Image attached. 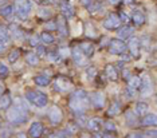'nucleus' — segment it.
Returning a JSON list of instances; mask_svg holds the SVG:
<instances>
[{
	"mask_svg": "<svg viewBox=\"0 0 157 138\" xmlns=\"http://www.w3.org/2000/svg\"><path fill=\"white\" fill-rule=\"evenodd\" d=\"M89 103H90V99H89V95L85 90H75L70 97L69 101V106L71 109V111L75 115H82L86 109L89 107Z\"/></svg>",
	"mask_w": 157,
	"mask_h": 138,
	"instance_id": "obj_1",
	"label": "nucleus"
},
{
	"mask_svg": "<svg viewBox=\"0 0 157 138\" xmlns=\"http://www.w3.org/2000/svg\"><path fill=\"white\" fill-rule=\"evenodd\" d=\"M27 110L19 105L10 106L8 113H7V119L12 123V125H22L27 121Z\"/></svg>",
	"mask_w": 157,
	"mask_h": 138,
	"instance_id": "obj_2",
	"label": "nucleus"
},
{
	"mask_svg": "<svg viewBox=\"0 0 157 138\" xmlns=\"http://www.w3.org/2000/svg\"><path fill=\"white\" fill-rule=\"evenodd\" d=\"M26 101L28 103L36 106V107H44L48 102V98H47V95L43 93H38V91L30 90L26 93Z\"/></svg>",
	"mask_w": 157,
	"mask_h": 138,
	"instance_id": "obj_3",
	"label": "nucleus"
},
{
	"mask_svg": "<svg viewBox=\"0 0 157 138\" xmlns=\"http://www.w3.org/2000/svg\"><path fill=\"white\" fill-rule=\"evenodd\" d=\"M13 9L20 20H26L33 9V4L30 0H15V8Z\"/></svg>",
	"mask_w": 157,
	"mask_h": 138,
	"instance_id": "obj_4",
	"label": "nucleus"
},
{
	"mask_svg": "<svg viewBox=\"0 0 157 138\" xmlns=\"http://www.w3.org/2000/svg\"><path fill=\"white\" fill-rule=\"evenodd\" d=\"M54 88L58 93H69L73 90V83L69 78L66 76H58L54 80Z\"/></svg>",
	"mask_w": 157,
	"mask_h": 138,
	"instance_id": "obj_5",
	"label": "nucleus"
},
{
	"mask_svg": "<svg viewBox=\"0 0 157 138\" xmlns=\"http://www.w3.org/2000/svg\"><path fill=\"white\" fill-rule=\"evenodd\" d=\"M102 26L105 27L106 30H109V31H114V30H117V28H120L121 20H120V17H118V13L110 12L109 15H108V17L103 20Z\"/></svg>",
	"mask_w": 157,
	"mask_h": 138,
	"instance_id": "obj_6",
	"label": "nucleus"
},
{
	"mask_svg": "<svg viewBox=\"0 0 157 138\" xmlns=\"http://www.w3.org/2000/svg\"><path fill=\"white\" fill-rule=\"evenodd\" d=\"M126 51V43L121 39H112L109 43V52L113 55H121Z\"/></svg>",
	"mask_w": 157,
	"mask_h": 138,
	"instance_id": "obj_7",
	"label": "nucleus"
},
{
	"mask_svg": "<svg viewBox=\"0 0 157 138\" xmlns=\"http://www.w3.org/2000/svg\"><path fill=\"white\" fill-rule=\"evenodd\" d=\"M62 118H63V111L59 106H51L48 110V119L52 125H58V123L62 122Z\"/></svg>",
	"mask_w": 157,
	"mask_h": 138,
	"instance_id": "obj_8",
	"label": "nucleus"
},
{
	"mask_svg": "<svg viewBox=\"0 0 157 138\" xmlns=\"http://www.w3.org/2000/svg\"><path fill=\"white\" fill-rule=\"evenodd\" d=\"M126 48L129 50V54L132 55V58H138V56H140V48H141L140 39L138 38H129Z\"/></svg>",
	"mask_w": 157,
	"mask_h": 138,
	"instance_id": "obj_9",
	"label": "nucleus"
},
{
	"mask_svg": "<svg viewBox=\"0 0 157 138\" xmlns=\"http://www.w3.org/2000/svg\"><path fill=\"white\" fill-rule=\"evenodd\" d=\"M90 102H91V105L94 106V109H102V107H105L106 97L103 93H101V91H95V93L91 94Z\"/></svg>",
	"mask_w": 157,
	"mask_h": 138,
	"instance_id": "obj_10",
	"label": "nucleus"
},
{
	"mask_svg": "<svg viewBox=\"0 0 157 138\" xmlns=\"http://www.w3.org/2000/svg\"><path fill=\"white\" fill-rule=\"evenodd\" d=\"M132 22H133L134 27H142L146 22V16L144 15V12H141L140 9H134L132 12V16H130Z\"/></svg>",
	"mask_w": 157,
	"mask_h": 138,
	"instance_id": "obj_11",
	"label": "nucleus"
},
{
	"mask_svg": "<svg viewBox=\"0 0 157 138\" xmlns=\"http://www.w3.org/2000/svg\"><path fill=\"white\" fill-rule=\"evenodd\" d=\"M56 30L59 31V34L62 36H67L69 35V28H67V19L65 16L60 15L56 20Z\"/></svg>",
	"mask_w": 157,
	"mask_h": 138,
	"instance_id": "obj_12",
	"label": "nucleus"
},
{
	"mask_svg": "<svg viewBox=\"0 0 157 138\" xmlns=\"http://www.w3.org/2000/svg\"><path fill=\"white\" fill-rule=\"evenodd\" d=\"M28 134L33 138H40L42 134H43V125H42L40 122H34L33 125L30 126Z\"/></svg>",
	"mask_w": 157,
	"mask_h": 138,
	"instance_id": "obj_13",
	"label": "nucleus"
},
{
	"mask_svg": "<svg viewBox=\"0 0 157 138\" xmlns=\"http://www.w3.org/2000/svg\"><path fill=\"white\" fill-rule=\"evenodd\" d=\"M105 75L109 80L112 82H116L118 79V70L114 65H106L105 66Z\"/></svg>",
	"mask_w": 157,
	"mask_h": 138,
	"instance_id": "obj_14",
	"label": "nucleus"
},
{
	"mask_svg": "<svg viewBox=\"0 0 157 138\" xmlns=\"http://www.w3.org/2000/svg\"><path fill=\"white\" fill-rule=\"evenodd\" d=\"M60 11H62V15L66 17V19H71V17H74V11L73 6L70 4L69 2H62L60 3Z\"/></svg>",
	"mask_w": 157,
	"mask_h": 138,
	"instance_id": "obj_15",
	"label": "nucleus"
},
{
	"mask_svg": "<svg viewBox=\"0 0 157 138\" xmlns=\"http://www.w3.org/2000/svg\"><path fill=\"white\" fill-rule=\"evenodd\" d=\"M71 58H73V61L77 63V65H79L82 66L85 63V55H83V52H82L79 50V47H74L73 50H71Z\"/></svg>",
	"mask_w": 157,
	"mask_h": 138,
	"instance_id": "obj_16",
	"label": "nucleus"
},
{
	"mask_svg": "<svg viewBox=\"0 0 157 138\" xmlns=\"http://www.w3.org/2000/svg\"><path fill=\"white\" fill-rule=\"evenodd\" d=\"M102 125H103L102 119H99V118H91L87 121V129L93 133H98L102 129Z\"/></svg>",
	"mask_w": 157,
	"mask_h": 138,
	"instance_id": "obj_17",
	"label": "nucleus"
},
{
	"mask_svg": "<svg viewBox=\"0 0 157 138\" xmlns=\"http://www.w3.org/2000/svg\"><path fill=\"white\" fill-rule=\"evenodd\" d=\"M79 50L83 52V55H85V56L90 58V56H93V54H94L95 47H94V44H93L91 42H82Z\"/></svg>",
	"mask_w": 157,
	"mask_h": 138,
	"instance_id": "obj_18",
	"label": "nucleus"
},
{
	"mask_svg": "<svg viewBox=\"0 0 157 138\" xmlns=\"http://www.w3.org/2000/svg\"><path fill=\"white\" fill-rule=\"evenodd\" d=\"M133 32H134V28L129 26V24H125L118 31V39H121V40H122V39H129V38H132Z\"/></svg>",
	"mask_w": 157,
	"mask_h": 138,
	"instance_id": "obj_19",
	"label": "nucleus"
},
{
	"mask_svg": "<svg viewBox=\"0 0 157 138\" xmlns=\"http://www.w3.org/2000/svg\"><path fill=\"white\" fill-rule=\"evenodd\" d=\"M148 111H149L148 103H145V102H137V103H136L134 113L137 117H144V115L148 114Z\"/></svg>",
	"mask_w": 157,
	"mask_h": 138,
	"instance_id": "obj_20",
	"label": "nucleus"
},
{
	"mask_svg": "<svg viewBox=\"0 0 157 138\" xmlns=\"http://www.w3.org/2000/svg\"><path fill=\"white\" fill-rule=\"evenodd\" d=\"M157 123V118L155 114H146L142 117L141 119V125L145 126V127H151V126H156Z\"/></svg>",
	"mask_w": 157,
	"mask_h": 138,
	"instance_id": "obj_21",
	"label": "nucleus"
},
{
	"mask_svg": "<svg viewBox=\"0 0 157 138\" xmlns=\"http://www.w3.org/2000/svg\"><path fill=\"white\" fill-rule=\"evenodd\" d=\"M125 122H126L128 126H136L138 122V117L136 115L134 111L132 110H128L126 114H125Z\"/></svg>",
	"mask_w": 157,
	"mask_h": 138,
	"instance_id": "obj_22",
	"label": "nucleus"
},
{
	"mask_svg": "<svg viewBox=\"0 0 157 138\" xmlns=\"http://www.w3.org/2000/svg\"><path fill=\"white\" fill-rule=\"evenodd\" d=\"M12 103V99H11V95L10 94H3L0 95V110H6L8 109Z\"/></svg>",
	"mask_w": 157,
	"mask_h": 138,
	"instance_id": "obj_23",
	"label": "nucleus"
},
{
	"mask_svg": "<svg viewBox=\"0 0 157 138\" xmlns=\"http://www.w3.org/2000/svg\"><path fill=\"white\" fill-rule=\"evenodd\" d=\"M128 87L133 88V90H137V88L141 87V78L137 75L129 76L128 78Z\"/></svg>",
	"mask_w": 157,
	"mask_h": 138,
	"instance_id": "obj_24",
	"label": "nucleus"
},
{
	"mask_svg": "<svg viewBox=\"0 0 157 138\" xmlns=\"http://www.w3.org/2000/svg\"><path fill=\"white\" fill-rule=\"evenodd\" d=\"M34 82H35V84H38V86H40V87H46L50 84V78L47 75L40 74V75H36L34 78Z\"/></svg>",
	"mask_w": 157,
	"mask_h": 138,
	"instance_id": "obj_25",
	"label": "nucleus"
},
{
	"mask_svg": "<svg viewBox=\"0 0 157 138\" xmlns=\"http://www.w3.org/2000/svg\"><path fill=\"white\" fill-rule=\"evenodd\" d=\"M0 15L4 17V19H11L13 16V7L10 4H6L4 7L0 8Z\"/></svg>",
	"mask_w": 157,
	"mask_h": 138,
	"instance_id": "obj_26",
	"label": "nucleus"
},
{
	"mask_svg": "<svg viewBox=\"0 0 157 138\" xmlns=\"http://www.w3.org/2000/svg\"><path fill=\"white\" fill-rule=\"evenodd\" d=\"M39 38H40V40L43 42V43H46V44H51V43H54L55 42L54 35H52L51 32H48V31H43V32L39 35Z\"/></svg>",
	"mask_w": 157,
	"mask_h": 138,
	"instance_id": "obj_27",
	"label": "nucleus"
},
{
	"mask_svg": "<svg viewBox=\"0 0 157 138\" xmlns=\"http://www.w3.org/2000/svg\"><path fill=\"white\" fill-rule=\"evenodd\" d=\"M51 15H52L51 9L47 8V7H42V8H39V11H38V16H39V19H42V20L50 19Z\"/></svg>",
	"mask_w": 157,
	"mask_h": 138,
	"instance_id": "obj_28",
	"label": "nucleus"
},
{
	"mask_svg": "<svg viewBox=\"0 0 157 138\" xmlns=\"http://www.w3.org/2000/svg\"><path fill=\"white\" fill-rule=\"evenodd\" d=\"M121 111V106L118 102H113L112 105H110V107L108 109V117H114V115H117L118 113Z\"/></svg>",
	"mask_w": 157,
	"mask_h": 138,
	"instance_id": "obj_29",
	"label": "nucleus"
},
{
	"mask_svg": "<svg viewBox=\"0 0 157 138\" xmlns=\"http://www.w3.org/2000/svg\"><path fill=\"white\" fill-rule=\"evenodd\" d=\"M26 62L30 66H38L39 65V56L34 52H30V54L26 55Z\"/></svg>",
	"mask_w": 157,
	"mask_h": 138,
	"instance_id": "obj_30",
	"label": "nucleus"
},
{
	"mask_svg": "<svg viewBox=\"0 0 157 138\" xmlns=\"http://www.w3.org/2000/svg\"><path fill=\"white\" fill-rule=\"evenodd\" d=\"M8 31H10V34H11V36H15L16 39H22V38H23V32H22V31H20L16 26H15V24L10 26Z\"/></svg>",
	"mask_w": 157,
	"mask_h": 138,
	"instance_id": "obj_31",
	"label": "nucleus"
},
{
	"mask_svg": "<svg viewBox=\"0 0 157 138\" xmlns=\"http://www.w3.org/2000/svg\"><path fill=\"white\" fill-rule=\"evenodd\" d=\"M85 35H86L87 38L97 36V31L94 30V27L91 26V23H86V27H85Z\"/></svg>",
	"mask_w": 157,
	"mask_h": 138,
	"instance_id": "obj_32",
	"label": "nucleus"
},
{
	"mask_svg": "<svg viewBox=\"0 0 157 138\" xmlns=\"http://www.w3.org/2000/svg\"><path fill=\"white\" fill-rule=\"evenodd\" d=\"M19 56H20V50L15 48V50H12L11 52H10V55H8V62H10V63H15L17 59H19Z\"/></svg>",
	"mask_w": 157,
	"mask_h": 138,
	"instance_id": "obj_33",
	"label": "nucleus"
},
{
	"mask_svg": "<svg viewBox=\"0 0 157 138\" xmlns=\"http://www.w3.org/2000/svg\"><path fill=\"white\" fill-rule=\"evenodd\" d=\"M97 73H98L97 69H95L94 66H90V67H89V69L86 70V76H87V79H89V80H93L95 76H97Z\"/></svg>",
	"mask_w": 157,
	"mask_h": 138,
	"instance_id": "obj_34",
	"label": "nucleus"
},
{
	"mask_svg": "<svg viewBox=\"0 0 157 138\" xmlns=\"http://www.w3.org/2000/svg\"><path fill=\"white\" fill-rule=\"evenodd\" d=\"M99 8H101V4H99V3H97L95 2V0H93L91 2V4L87 7V11L90 12V13H95V12H98L99 11Z\"/></svg>",
	"mask_w": 157,
	"mask_h": 138,
	"instance_id": "obj_35",
	"label": "nucleus"
},
{
	"mask_svg": "<svg viewBox=\"0 0 157 138\" xmlns=\"http://www.w3.org/2000/svg\"><path fill=\"white\" fill-rule=\"evenodd\" d=\"M102 127H105V130L108 133H116L117 132V127H116V125H114L113 122H105L102 125Z\"/></svg>",
	"mask_w": 157,
	"mask_h": 138,
	"instance_id": "obj_36",
	"label": "nucleus"
},
{
	"mask_svg": "<svg viewBox=\"0 0 157 138\" xmlns=\"http://www.w3.org/2000/svg\"><path fill=\"white\" fill-rule=\"evenodd\" d=\"M47 58H48V61L50 62H58L59 61V54H58V52H56V51H51V52H48V54H47Z\"/></svg>",
	"mask_w": 157,
	"mask_h": 138,
	"instance_id": "obj_37",
	"label": "nucleus"
},
{
	"mask_svg": "<svg viewBox=\"0 0 157 138\" xmlns=\"http://www.w3.org/2000/svg\"><path fill=\"white\" fill-rule=\"evenodd\" d=\"M10 74V70L8 67L6 65H3V63H0V78H7Z\"/></svg>",
	"mask_w": 157,
	"mask_h": 138,
	"instance_id": "obj_38",
	"label": "nucleus"
},
{
	"mask_svg": "<svg viewBox=\"0 0 157 138\" xmlns=\"http://www.w3.org/2000/svg\"><path fill=\"white\" fill-rule=\"evenodd\" d=\"M46 30L48 31V32H51V31H55L56 30V22H54V20H51V22L46 23Z\"/></svg>",
	"mask_w": 157,
	"mask_h": 138,
	"instance_id": "obj_39",
	"label": "nucleus"
},
{
	"mask_svg": "<svg viewBox=\"0 0 157 138\" xmlns=\"http://www.w3.org/2000/svg\"><path fill=\"white\" fill-rule=\"evenodd\" d=\"M118 17H120V20H121V23H128L130 20V17H129V15H128L126 12H124V11H121L120 13H118Z\"/></svg>",
	"mask_w": 157,
	"mask_h": 138,
	"instance_id": "obj_40",
	"label": "nucleus"
},
{
	"mask_svg": "<svg viewBox=\"0 0 157 138\" xmlns=\"http://www.w3.org/2000/svg\"><path fill=\"white\" fill-rule=\"evenodd\" d=\"M156 130L153 129V130H148L145 134H142V138H156Z\"/></svg>",
	"mask_w": 157,
	"mask_h": 138,
	"instance_id": "obj_41",
	"label": "nucleus"
},
{
	"mask_svg": "<svg viewBox=\"0 0 157 138\" xmlns=\"http://www.w3.org/2000/svg\"><path fill=\"white\" fill-rule=\"evenodd\" d=\"M39 40H40V38H39L38 35H34V36L30 39V44L34 46V47H36V46L39 44Z\"/></svg>",
	"mask_w": 157,
	"mask_h": 138,
	"instance_id": "obj_42",
	"label": "nucleus"
},
{
	"mask_svg": "<svg viewBox=\"0 0 157 138\" xmlns=\"http://www.w3.org/2000/svg\"><path fill=\"white\" fill-rule=\"evenodd\" d=\"M36 55H38V56H43V55H46V50H44L43 46H40V44H38V46H36Z\"/></svg>",
	"mask_w": 157,
	"mask_h": 138,
	"instance_id": "obj_43",
	"label": "nucleus"
},
{
	"mask_svg": "<svg viewBox=\"0 0 157 138\" xmlns=\"http://www.w3.org/2000/svg\"><path fill=\"white\" fill-rule=\"evenodd\" d=\"M134 94H136V91L133 90V88H130V87L125 88V97H128V98H133V97H134Z\"/></svg>",
	"mask_w": 157,
	"mask_h": 138,
	"instance_id": "obj_44",
	"label": "nucleus"
},
{
	"mask_svg": "<svg viewBox=\"0 0 157 138\" xmlns=\"http://www.w3.org/2000/svg\"><path fill=\"white\" fill-rule=\"evenodd\" d=\"M126 138H142V133H138V132H134V133H130Z\"/></svg>",
	"mask_w": 157,
	"mask_h": 138,
	"instance_id": "obj_45",
	"label": "nucleus"
},
{
	"mask_svg": "<svg viewBox=\"0 0 157 138\" xmlns=\"http://www.w3.org/2000/svg\"><path fill=\"white\" fill-rule=\"evenodd\" d=\"M121 56H122V61L124 62H129V61H132V55L130 54H121Z\"/></svg>",
	"mask_w": 157,
	"mask_h": 138,
	"instance_id": "obj_46",
	"label": "nucleus"
},
{
	"mask_svg": "<svg viewBox=\"0 0 157 138\" xmlns=\"http://www.w3.org/2000/svg\"><path fill=\"white\" fill-rule=\"evenodd\" d=\"M79 2H81V4L85 8H87V7L91 4V2H93V0H79Z\"/></svg>",
	"mask_w": 157,
	"mask_h": 138,
	"instance_id": "obj_47",
	"label": "nucleus"
},
{
	"mask_svg": "<svg viewBox=\"0 0 157 138\" xmlns=\"http://www.w3.org/2000/svg\"><path fill=\"white\" fill-rule=\"evenodd\" d=\"M67 130H69V132H71V134H73V133H75L77 130H78V126H77V125H69Z\"/></svg>",
	"mask_w": 157,
	"mask_h": 138,
	"instance_id": "obj_48",
	"label": "nucleus"
},
{
	"mask_svg": "<svg viewBox=\"0 0 157 138\" xmlns=\"http://www.w3.org/2000/svg\"><path fill=\"white\" fill-rule=\"evenodd\" d=\"M4 51H6V44L3 42H0V54H3Z\"/></svg>",
	"mask_w": 157,
	"mask_h": 138,
	"instance_id": "obj_49",
	"label": "nucleus"
},
{
	"mask_svg": "<svg viewBox=\"0 0 157 138\" xmlns=\"http://www.w3.org/2000/svg\"><path fill=\"white\" fill-rule=\"evenodd\" d=\"M110 2V4H113V6H117V4H120L122 0H109Z\"/></svg>",
	"mask_w": 157,
	"mask_h": 138,
	"instance_id": "obj_50",
	"label": "nucleus"
},
{
	"mask_svg": "<svg viewBox=\"0 0 157 138\" xmlns=\"http://www.w3.org/2000/svg\"><path fill=\"white\" fill-rule=\"evenodd\" d=\"M134 2H136V0H124V3H125V4H126V6L134 4Z\"/></svg>",
	"mask_w": 157,
	"mask_h": 138,
	"instance_id": "obj_51",
	"label": "nucleus"
},
{
	"mask_svg": "<svg viewBox=\"0 0 157 138\" xmlns=\"http://www.w3.org/2000/svg\"><path fill=\"white\" fill-rule=\"evenodd\" d=\"M102 138H117L116 136H113L112 133H108V134H105V136H103Z\"/></svg>",
	"mask_w": 157,
	"mask_h": 138,
	"instance_id": "obj_52",
	"label": "nucleus"
},
{
	"mask_svg": "<svg viewBox=\"0 0 157 138\" xmlns=\"http://www.w3.org/2000/svg\"><path fill=\"white\" fill-rule=\"evenodd\" d=\"M16 138H27V134L26 133H19L16 136Z\"/></svg>",
	"mask_w": 157,
	"mask_h": 138,
	"instance_id": "obj_53",
	"label": "nucleus"
},
{
	"mask_svg": "<svg viewBox=\"0 0 157 138\" xmlns=\"http://www.w3.org/2000/svg\"><path fill=\"white\" fill-rule=\"evenodd\" d=\"M81 138H91V136H90V134H87V133H83L81 136Z\"/></svg>",
	"mask_w": 157,
	"mask_h": 138,
	"instance_id": "obj_54",
	"label": "nucleus"
},
{
	"mask_svg": "<svg viewBox=\"0 0 157 138\" xmlns=\"http://www.w3.org/2000/svg\"><path fill=\"white\" fill-rule=\"evenodd\" d=\"M51 138H65V136H62V134H55V136H52Z\"/></svg>",
	"mask_w": 157,
	"mask_h": 138,
	"instance_id": "obj_55",
	"label": "nucleus"
},
{
	"mask_svg": "<svg viewBox=\"0 0 157 138\" xmlns=\"http://www.w3.org/2000/svg\"><path fill=\"white\" fill-rule=\"evenodd\" d=\"M3 91H4V87H3L2 84H0V95H3V94H4V93H3Z\"/></svg>",
	"mask_w": 157,
	"mask_h": 138,
	"instance_id": "obj_56",
	"label": "nucleus"
}]
</instances>
